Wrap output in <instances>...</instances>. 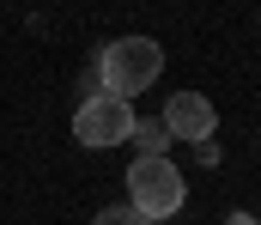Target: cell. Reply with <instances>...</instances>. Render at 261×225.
Returning a JSON list of instances; mask_svg holds the SVG:
<instances>
[{
	"mask_svg": "<svg viewBox=\"0 0 261 225\" xmlns=\"http://www.w3.org/2000/svg\"><path fill=\"white\" fill-rule=\"evenodd\" d=\"M134 134V110L122 104V97H85L79 104V116H73V140L79 146H91V152H103V146H122Z\"/></svg>",
	"mask_w": 261,
	"mask_h": 225,
	"instance_id": "cell-3",
	"label": "cell"
},
{
	"mask_svg": "<svg viewBox=\"0 0 261 225\" xmlns=\"http://www.w3.org/2000/svg\"><path fill=\"white\" fill-rule=\"evenodd\" d=\"M219 128V116H213V104L200 97V91H176L170 104H164V134H176V140H206Z\"/></svg>",
	"mask_w": 261,
	"mask_h": 225,
	"instance_id": "cell-4",
	"label": "cell"
},
{
	"mask_svg": "<svg viewBox=\"0 0 261 225\" xmlns=\"http://www.w3.org/2000/svg\"><path fill=\"white\" fill-rule=\"evenodd\" d=\"M97 73H103V91H110V97L128 104L134 91H146L152 79L164 73V49H158L152 37H122V43L103 49V67H97Z\"/></svg>",
	"mask_w": 261,
	"mask_h": 225,
	"instance_id": "cell-1",
	"label": "cell"
},
{
	"mask_svg": "<svg viewBox=\"0 0 261 225\" xmlns=\"http://www.w3.org/2000/svg\"><path fill=\"white\" fill-rule=\"evenodd\" d=\"M134 140H140V158H164V140H170V134H164V122H134Z\"/></svg>",
	"mask_w": 261,
	"mask_h": 225,
	"instance_id": "cell-5",
	"label": "cell"
},
{
	"mask_svg": "<svg viewBox=\"0 0 261 225\" xmlns=\"http://www.w3.org/2000/svg\"><path fill=\"white\" fill-rule=\"evenodd\" d=\"M128 207L134 213H146V219H170L176 207H182V170L170 164V158H134L128 164Z\"/></svg>",
	"mask_w": 261,
	"mask_h": 225,
	"instance_id": "cell-2",
	"label": "cell"
},
{
	"mask_svg": "<svg viewBox=\"0 0 261 225\" xmlns=\"http://www.w3.org/2000/svg\"><path fill=\"white\" fill-rule=\"evenodd\" d=\"M91 225H152V219H146V213H134L128 201H122V207H103V213H97Z\"/></svg>",
	"mask_w": 261,
	"mask_h": 225,
	"instance_id": "cell-6",
	"label": "cell"
}]
</instances>
